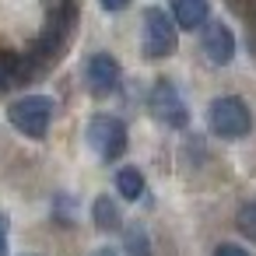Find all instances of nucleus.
<instances>
[{"mask_svg":"<svg viewBox=\"0 0 256 256\" xmlns=\"http://www.w3.org/2000/svg\"><path fill=\"white\" fill-rule=\"evenodd\" d=\"M53 109H56V106H53V98H46V95H25V98L11 102L8 120H11V126H14V130H22L25 137L42 140V137H46V130H50Z\"/></svg>","mask_w":256,"mask_h":256,"instance_id":"nucleus-1","label":"nucleus"},{"mask_svg":"<svg viewBox=\"0 0 256 256\" xmlns=\"http://www.w3.org/2000/svg\"><path fill=\"white\" fill-rule=\"evenodd\" d=\"M207 123L218 137L224 140H238L252 130V116H249V106L235 95H224V98H214L210 109H207Z\"/></svg>","mask_w":256,"mask_h":256,"instance_id":"nucleus-2","label":"nucleus"},{"mask_svg":"<svg viewBox=\"0 0 256 256\" xmlns=\"http://www.w3.org/2000/svg\"><path fill=\"white\" fill-rule=\"evenodd\" d=\"M172 22L176 18H168L162 8H148L144 11V53L151 60H162V56H172L176 53V46H179L176 28L179 25H172Z\"/></svg>","mask_w":256,"mask_h":256,"instance_id":"nucleus-3","label":"nucleus"},{"mask_svg":"<svg viewBox=\"0 0 256 256\" xmlns=\"http://www.w3.org/2000/svg\"><path fill=\"white\" fill-rule=\"evenodd\" d=\"M88 144L102 162H112L126 151V126L116 116H95L88 123Z\"/></svg>","mask_w":256,"mask_h":256,"instance_id":"nucleus-4","label":"nucleus"},{"mask_svg":"<svg viewBox=\"0 0 256 256\" xmlns=\"http://www.w3.org/2000/svg\"><path fill=\"white\" fill-rule=\"evenodd\" d=\"M148 106H151L154 120H162L165 126H176V130H179V126H186V123H190L186 102H182V95H179V88H176L172 81H158V84L151 88Z\"/></svg>","mask_w":256,"mask_h":256,"instance_id":"nucleus-5","label":"nucleus"},{"mask_svg":"<svg viewBox=\"0 0 256 256\" xmlns=\"http://www.w3.org/2000/svg\"><path fill=\"white\" fill-rule=\"evenodd\" d=\"M84 81H88L92 95H112L120 88V64L109 53H95L84 64Z\"/></svg>","mask_w":256,"mask_h":256,"instance_id":"nucleus-6","label":"nucleus"},{"mask_svg":"<svg viewBox=\"0 0 256 256\" xmlns=\"http://www.w3.org/2000/svg\"><path fill=\"white\" fill-rule=\"evenodd\" d=\"M204 53H207V60L214 67L232 64V56H235V36H232V28L224 22H207L204 25Z\"/></svg>","mask_w":256,"mask_h":256,"instance_id":"nucleus-7","label":"nucleus"},{"mask_svg":"<svg viewBox=\"0 0 256 256\" xmlns=\"http://www.w3.org/2000/svg\"><path fill=\"white\" fill-rule=\"evenodd\" d=\"M207 14H210V8H207V0H172V18H176V25L179 28H200V25H207Z\"/></svg>","mask_w":256,"mask_h":256,"instance_id":"nucleus-8","label":"nucleus"},{"mask_svg":"<svg viewBox=\"0 0 256 256\" xmlns=\"http://www.w3.org/2000/svg\"><path fill=\"white\" fill-rule=\"evenodd\" d=\"M28 74H32V64L28 60L11 56V53H0V92L11 88V84H18V81H25Z\"/></svg>","mask_w":256,"mask_h":256,"instance_id":"nucleus-9","label":"nucleus"},{"mask_svg":"<svg viewBox=\"0 0 256 256\" xmlns=\"http://www.w3.org/2000/svg\"><path fill=\"white\" fill-rule=\"evenodd\" d=\"M116 190H120L123 200H137L144 193V176L137 168H120L116 172Z\"/></svg>","mask_w":256,"mask_h":256,"instance_id":"nucleus-10","label":"nucleus"},{"mask_svg":"<svg viewBox=\"0 0 256 256\" xmlns=\"http://www.w3.org/2000/svg\"><path fill=\"white\" fill-rule=\"evenodd\" d=\"M92 214H95V224H98L102 232L120 228V207H116L109 196H98V200H95V207H92Z\"/></svg>","mask_w":256,"mask_h":256,"instance_id":"nucleus-11","label":"nucleus"},{"mask_svg":"<svg viewBox=\"0 0 256 256\" xmlns=\"http://www.w3.org/2000/svg\"><path fill=\"white\" fill-rule=\"evenodd\" d=\"M235 224H238V232H242L249 242H256V200L238 207V218H235Z\"/></svg>","mask_w":256,"mask_h":256,"instance_id":"nucleus-12","label":"nucleus"},{"mask_svg":"<svg viewBox=\"0 0 256 256\" xmlns=\"http://www.w3.org/2000/svg\"><path fill=\"white\" fill-rule=\"evenodd\" d=\"M126 252H130V256H151V246H148L144 228H130V232H126Z\"/></svg>","mask_w":256,"mask_h":256,"instance_id":"nucleus-13","label":"nucleus"},{"mask_svg":"<svg viewBox=\"0 0 256 256\" xmlns=\"http://www.w3.org/2000/svg\"><path fill=\"white\" fill-rule=\"evenodd\" d=\"M214 256H249L242 246H232V242H224V246H218L214 249Z\"/></svg>","mask_w":256,"mask_h":256,"instance_id":"nucleus-14","label":"nucleus"},{"mask_svg":"<svg viewBox=\"0 0 256 256\" xmlns=\"http://www.w3.org/2000/svg\"><path fill=\"white\" fill-rule=\"evenodd\" d=\"M126 4H130V0H102V8H106V11H123Z\"/></svg>","mask_w":256,"mask_h":256,"instance_id":"nucleus-15","label":"nucleus"},{"mask_svg":"<svg viewBox=\"0 0 256 256\" xmlns=\"http://www.w3.org/2000/svg\"><path fill=\"white\" fill-rule=\"evenodd\" d=\"M0 256H8V228H4V221H0Z\"/></svg>","mask_w":256,"mask_h":256,"instance_id":"nucleus-16","label":"nucleus"},{"mask_svg":"<svg viewBox=\"0 0 256 256\" xmlns=\"http://www.w3.org/2000/svg\"><path fill=\"white\" fill-rule=\"evenodd\" d=\"M95 256H116V252H112V249H102V252H95Z\"/></svg>","mask_w":256,"mask_h":256,"instance_id":"nucleus-17","label":"nucleus"}]
</instances>
